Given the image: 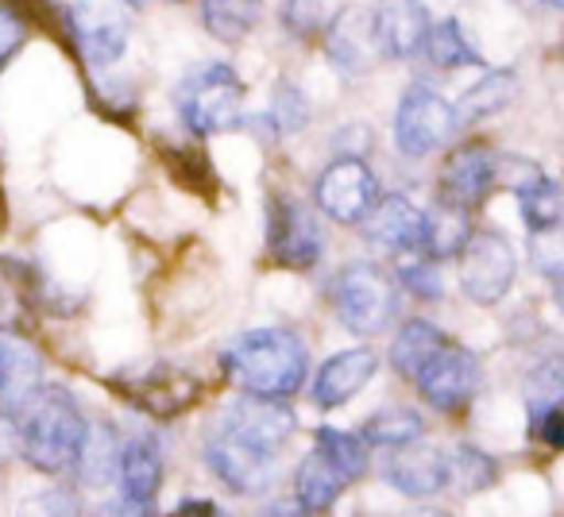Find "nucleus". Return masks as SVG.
Segmentation results:
<instances>
[{"mask_svg":"<svg viewBox=\"0 0 564 517\" xmlns=\"http://www.w3.org/2000/svg\"><path fill=\"white\" fill-rule=\"evenodd\" d=\"M274 460L279 455L256 448L251 440H243L240 432H232L220 421L205 440V463L232 494H263L274 483Z\"/></svg>","mask_w":564,"mask_h":517,"instance_id":"obj_8","label":"nucleus"},{"mask_svg":"<svg viewBox=\"0 0 564 517\" xmlns=\"http://www.w3.org/2000/svg\"><path fill=\"white\" fill-rule=\"evenodd\" d=\"M564 406V360H541L538 367L525 375V409H530V421L549 409Z\"/></svg>","mask_w":564,"mask_h":517,"instance_id":"obj_31","label":"nucleus"},{"mask_svg":"<svg viewBox=\"0 0 564 517\" xmlns=\"http://www.w3.org/2000/svg\"><path fill=\"white\" fill-rule=\"evenodd\" d=\"M360 228L376 248L399 251V255L425 251V212L402 194H379V201L364 212Z\"/></svg>","mask_w":564,"mask_h":517,"instance_id":"obj_13","label":"nucleus"},{"mask_svg":"<svg viewBox=\"0 0 564 517\" xmlns=\"http://www.w3.org/2000/svg\"><path fill=\"white\" fill-rule=\"evenodd\" d=\"M333 306L352 337H379L399 314V290L376 263H348L333 278Z\"/></svg>","mask_w":564,"mask_h":517,"instance_id":"obj_4","label":"nucleus"},{"mask_svg":"<svg viewBox=\"0 0 564 517\" xmlns=\"http://www.w3.org/2000/svg\"><path fill=\"white\" fill-rule=\"evenodd\" d=\"M178 514H217V506H213V502H202V498H189L178 506Z\"/></svg>","mask_w":564,"mask_h":517,"instance_id":"obj_41","label":"nucleus"},{"mask_svg":"<svg viewBox=\"0 0 564 517\" xmlns=\"http://www.w3.org/2000/svg\"><path fill=\"white\" fill-rule=\"evenodd\" d=\"M425 432V421L417 409H406V406H387L379 414L368 417L364 425V440L376 448H402V444H414L422 440Z\"/></svg>","mask_w":564,"mask_h":517,"instance_id":"obj_26","label":"nucleus"},{"mask_svg":"<svg viewBox=\"0 0 564 517\" xmlns=\"http://www.w3.org/2000/svg\"><path fill=\"white\" fill-rule=\"evenodd\" d=\"M225 371L243 394L291 398L310 375V352L291 329H251L225 352Z\"/></svg>","mask_w":564,"mask_h":517,"instance_id":"obj_2","label":"nucleus"},{"mask_svg":"<svg viewBox=\"0 0 564 517\" xmlns=\"http://www.w3.org/2000/svg\"><path fill=\"white\" fill-rule=\"evenodd\" d=\"M530 258L538 275H545L549 283H564V220L530 232Z\"/></svg>","mask_w":564,"mask_h":517,"instance_id":"obj_34","label":"nucleus"},{"mask_svg":"<svg viewBox=\"0 0 564 517\" xmlns=\"http://www.w3.org/2000/svg\"><path fill=\"white\" fill-rule=\"evenodd\" d=\"M518 209H522V220H525V228H530V232L556 224V220H564V194H561V182H553L549 174L533 178L530 186L518 189Z\"/></svg>","mask_w":564,"mask_h":517,"instance_id":"obj_29","label":"nucleus"},{"mask_svg":"<svg viewBox=\"0 0 564 517\" xmlns=\"http://www.w3.org/2000/svg\"><path fill=\"white\" fill-rule=\"evenodd\" d=\"M425 58H430L437 70H460V66H484L479 51L468 43L464 28L456 20H441L430 28V40H425Z\"/></svg>","mask_w":564,"mask_h":517,"instance_id":"obj_28","label":"nucleus"},{"mask_svg":"<svg viewBox=\"0 0 564 517\" xmlns=\"http://www.w3.org/2000/svg\"><path fill=\"white\" fill-rule=\"evenodd\" d=\"M479 360L468 352V348L445 344L430 363L422 367V375L414 378L417 394L430 402L441 414H460L479 391Z\"/></svg>","mask_w":564,"mask_h":517,"instance_id":"obj_10","label":"nucleus"},{"mask_svg":"<svg viewBox=\"0 0 564 517\" xmlns=\"http://www.w3.org/2000/svg\"><path fill=\"white\" fill-rule=\"evenodd\" d=\"M460 112L430 86H410L394 109V147L406 158H430L460 132Z\"/></svg>","mask_w":564,"mask_h":517,"instance_id":"obj_5","label":"nucleus"},{"mask_svg":"<svg viewBox=\"0 0 564 517\" xmlns=\"http://www.w3.org/2000/svg\"><path fill=\"white\" fill-rule=\"evenodd\" d=\"M174 101H178L182 120H186V128L194 135L232 132L243 120V81L225 63L194 66L178 81Z\"/></svg>","mask_w":564,"mask_h":517,"instance_id":"obj_3","label":"nucleus"},{"mask_svg":"<svg viewBox=\"0 0 564 517\" xmlns=\"http://www.w3.org/2000/svg\"><path fill=\"white\" fill-rule=\"evenodd\" d=\"M20 43H24V20H20L9 4H0V63H4Z\"/></svg>","mask_w":564,"mask_h":517,"instance_id":"obj_38","label":"nucleus"},{"mask_svg":"<svg viewBox=\"0 0 564 517\" xmlns=\"http://www.w3.org/2000/svg\"><path fill=\"white\" fill-rule=\"evenodd\" d=\"M499 186V155L487 143H464L448 155L441 170V197L464 209H476L487 201V194Z\"/></svg>","mask_w":564,"mask_h":517,"instance_id":"obj_14","label":"nucleus"},{"mask_svg":"<svg viewBox=\"0 0 564 517\" xmlns=\"http://www.w3.org/2000/svg\"><path fill=\"white\" fill-rule=\"evenodd\" d=\"M267 251L274 255V263L294 271H310L322 263L325 235L306 201L291 194H274L267 201Z\"/></svg>","mask_w":564,"mask_h":517,"instance_id":"obj_6","label":"nucleus"},{"mask_svg":"<svg viewBox=\"0 0 564 517\" xmlns=\"http://www.w3.org/2000/svg\"><path fill=\"white\" fill-rule=\"evenodd\" d=\"M530 429H533V437H538L541 444H549V448H564V409L556 406V409H549V414L533 417Z\"/></svg>","mask_w":564,"mask_h":517,"instance_id":"obj_37","label":"nucleus"},{"mask_svg":"<svg viewBox=\"0 0 564 517\" xmlns=\"http://www.w3.org/2000/svg\"><path fill=\"white\" fill-rule=\"evenodd\" d=\"M20 448V429H17V417L12 414H4L0 409V463L9 460L12 452Z\"/></svg>","mask_w":564,"mask_h":517,"instance_id":"obj_40","label":"nucleus"},{"mask_svg":"<svg viewBox=\"0 0 564 517\" xmlns=\"http://www.w3.org/2000/svg\"><path fill=\"white\" fill-rule=\"evenodd\" d=\"M352 28H356L352 12H345V16L333 20V28H329V58L340 66V70L364 74V70H368V63H371L368 51L376 47V35H371V16H368V24H364L360 35H356Z\"/></svg>","mask_w":564,"mask_h":517,"instance_id":"obj_27","label":"nucleus"},{"mask_svg":"<svg viewBox=\"0 0 564 517\" xmlns=\"http://www.w3.org/2000/svg\"><path fill=\"white\" fill-rule=\"evenodd\" d=\"M430 12L422 0H379L371 12V35L383 58H414L430 40Z\"/></svg>","mask_w":564,"mask_h":517,"instance_id":"obj_15","label":"nucleus"},{"mask_svg":"<svg viewBox=\"0 0 564 517\" xmlns=\"http://www.w3.org/2000/svg\"><path fill=\"white\" fill-rule=\"evenodd\" d=\"M314 448H322V452L329 455L340 471H345L348 483H356V479H360L364 471H368V463H371V452H368L371 444L364 440V432L356 437V432H348V429L322 425V429H317V444Z\"/></svg>","mask_w":564,"mask_h":517,"instance_id":"obj_30","label":"nucleus"},{"mask_svg":"<svg viewBox=\"0 0 564 517\" xmlns=\"http://www.w3.org/2000/svg\"><path fill=\"white\" fill-rule=\"evenodd\" d=\"M70 32H74V40H78L82 55L94 66L120 63L128 51V32L112 16H105L101 9H94V4H74Z\"/></svg>","mask_w":564,"mask_h":517,"instance_id":"obj_20","label":"nucleus"},{"mask_svg":"<svg viewBox=\"0 0 564 517\" xmlns=\"http://www.w3.org/2000/svg\"><path fill=\"white\" fill-rule=\"evenodd\" d=\"M441 258L425 255V251H417V258H410V263H402L399 267V283L406 286L414 298L422 301H437L441 294H445V283H441Z\"/></svg>","mask_w":564,"mask_h":517,"instance_id":"obj_35","label":"nucleus"},{"mask_svg":"<svg viewBox=\"0 0 564 517\" xmlns=\"http://www.w3.org/2000/svg\"><path fill=\"white\" fill-rule=\"evenodd\" d=\"M120 391V398L132 402L140 414H155V417H174L186 414L197 398H202V386H197L194 375L178 367H148L143 375H117L112 383Z\"/></svg>","mask_w":564,"mask_h":517,"instance_id":"obj_11","label":"nucleus"},{"mask_svg":"<svg viewBox=\"0 0 564 517\" xmlns=\"http://www.w3.org/2000/svg\"><path fill=\"white\" fill-rule=\"evenodd\" d=\"M124 4H128V9H148L151 0H124Z\"/></svg>","mask_w":564,"mask_h":517,"instance_id":"obj_42","label":"nucleus"},{"mask_svg":"<svg viewBox=\"0 0 564 517\" xmlns=\"http://www.w3.org/2000/svg\"><path fill=\"white\" fill-rule=\"evenodd\" d=\"M383 475L406 498H433V494H441L448 486V452L422 444V440L391 448V460H387Z\"/></svg>","mask_w":564,"mask_h":517,"instance_id":"obj_16","label":"nucleus"},{"mask_svg":"<svg viewBox=\"0 0 564 517\" xmlns=\"http://www.w3.org/2000/svg\"><path fill=\"white\" fill-rule=\"evenodd\" d=\"M345 486H348L345 471H340L337 463L322 452V448H314V452L299 463V471H294L299 509H310V514H322V509H329L333 502L345 494Z\"/></svg>","mask_w":564,"mask_h":517,"instance_id":"obj_21","label":"nucleus"},{"mask_svg":"<svg viewBox=\"0 0 564 517\" xmlns=\"http://www.w3.org/2000/svg\"><path fill=\"white\" fill-rule=\"evenodd\" d=\"M314 201L337 224H360L364 212L379 201V182L360 155H340L322 170L314 186Z\"/></svg>","mask_w":564,"mask_h":517,"instance_id":"obj_9","label":"nucleus"},{"mask_svg":"<svg viewBox=\"0 0 564 517\" xmlns=\"http://www.w3.org/2000/svg\"><path fill=\"white\" fill-rule=\"evenodd\" d=\"M545 4H553V9H561V12H564V0H545Z\"/></svg>","mask_w":564,"mask_h":517,"instance_id":"obj_43","label":"nucleus"},{"mask_svg":"<svg viewBox=\"0 0 564 517\" xmlns=\"http://www.w3.org/2000/svg\"><path fill=\"white\" fill-rule=\"evenodd\" d=\"M120 494H124V509L135 514H148L155 509V494L163 486V452L151 437L124 440V452H120Z\"/></svg>","mask_w":564,"mask_h":517,"instance_id":"obj_18","label":"nucleus"},{"mask_svg":"<svg viewBox=\"0 0 564 517\" xmlns=\"http://www.w3.org/2000/svg\"><path fill=\"white\" fill-rule=\"evenodd\" d=\"M514 94H518L514 74L510 70H487L476 86L464 89L456 112H460V120H487V117H495V112L507 109V105L514 101Z\"/></svg>","mask_w":564,"mask_h":517,"instance_id":"obj_25","label":"nucleus"},{"mask_svg":"<svg viewBox=\"0 0 564 517\" xmlns=\"http://www.w3.org/2000/svg\"><path fill=\"white\" fill-rule=\"evenodd\" d=\"M322 12H317V0H286V24L294 28L299 35L314 32Z\"/></svg>","mask_w":564,"mask_h":517,"instance_id":"obj_39","label":"nucleus"},{"mask_svg":"<svg viewBox=\"0 0 564 517\" xmlns=\"http://www.w3.org/2000/svg\"><path fill=\"white\" fill-rule=\"evenodd\" d=\"M20 452L43 475L78 471L82 448L89 440V421L66 386H40L17 414Z\"/></svg>","mask_w":564,"mask_h":517,"instance_id":"obj_1","label":"nucleus"},{"mask_svg":"<svg viewBox=\"0 0 564 517\" xmlns=\"http://www.w3.org/2000/svg\"><path fill=\"white\" fill-rule=\"evenodd\" d=\"M263 16V0H202V24L220 43H240Z\"/></svg>","mask_w":564,"mask_h":517,"instance_id":"obj_24","label":"nucleus"},{"mask_svg":"<svg viewBox=\"0 0 564 517\" xmlns=\"http://www.w3.org/2000/svg\"><path fill=\"white\" fill-rule=\"evenodd\" d=\"M376 371L379 355L371 348H348V352L329 355L314 378V402L322 409H340L376 378Z\"/></svg>","mask_w":564,"mask_h":517,"instance_id":"obj_17","label":"nucleus"},{"mask_svg":"<svg viewBox=\"0 0 564 517\" xmlns=\"http://www.w3.org/2000/svg\"><path fill=\"white\" fill-rule=\"evenodd\" d=\"M43 386V360L20 340H0V409L17 417Z\"/></svg>","mask_w":564,"mask_h":517,"instance_id":"obj_19","label":"nucleus"},{"mask_svg":"<svg viewBox=\"0 0 564 517\" xmlns=\"http://www.w3.org/2000/svg\"><path fill=\"white\" fill-rule=\"evenodd\" d=\"M464 205H453L441 197L437 209L425 212V255L433 258H453L464 251V243L471 240V224Z\"/></svg>","mask_w":564,"mask_h":517,"instance_id":"obj_23","label":"nucleus"},{"mask_svg":"<svg viewBox=\"0 0 564 517\" xmlns=\"http://www.w3.org/2000/svg\"><path fill=\"white\" fill-rule=\"evenodd\" d=\"M518 275V255L502 232H471L460 251V290L476 306H499Z\"/></svg>","mask_w":564,"mask_h":517,"instance_id":"obj_7","label":"nucleus"},{"mask_svg":"<svg viewBox=\"0 0 564 517\" xmlns=\"http://www.w3.org/2000/svg\"><path fill=\"white\" fill-rule=\"evenodd\" d=\"M445 344H448V340H445V332H441L437 324H430V321L402 324L399 337H394V344H391L394 371H399L402 378H410V383H414V378L422 375L425 363H430Z\"/></svg>","mask_w":564,"mask_h":517,"instance_id":"obj_22","label":"nucleus"},{"mask_svg":"<svg viewBox=\"0 0 564 517\" xmlns=\"http://www.w3.org/2000/svg\"><path fill=\"white\" fill-rule=\"evenodd\" d=\"M495 460L487 452L471 444H460L448 452V483L456 486L460 494H476V491H487L495 483Z\"/></svg>","mask_w":564,"mask_h":517,"instance_id":"obj_33","label":"nucleus"},{"mask_svg":"<svg viewBox=\"0 0 564 517\" xmlns=\"http://www.w3.org/2000/svg\"><path fill=\"white\" fill-rule=\"evenodd\" d=\"M271 117L282 132H299L302 124L310 120V105L302 97V89L294 81H279L274 86V97H271Z\"/></svg>","mask_w":564,"mask_h":517,"instance_id":"obj_36","label":"nucleus"},{"mask_svg":"<svg viewBox=\"0 0 564 517\" xmlns=\"http://www.w3.org/2000/svg\"><path fill=\"white\" fill-rule=\"evenodd\" d=\"M220 425L240 432L243 440H251V444L263 448V452L279 455L282 448H286V440L294 437V429H299V417H294V409L286 406V398L248 394V398H240L225 417H220Z\"/></svg>","mask_w":564,"mask_h":517,"instance_id":"obj_12","label":"nucleus"},{"mask_svg":"<svg viewBox=\"0 0 564 517\" xmlns=\"http://www.w3.org/2000/svg\"><path fill=\"white\" fill-rule=\"evenodd\" d=\"M120 452H124V444L112 437V429H97V432L89 429V440H86V448H82V460H78L82 479L94 486L109 483V479L120 471Z\"/></svg>","mask_w":564,"mask_h":517,"instance_id":"obj_32","label":"nucleus"}]
</instances>
